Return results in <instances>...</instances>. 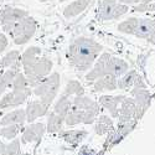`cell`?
<instances>
[{"mask_svg": "<svg viewBox=\"0 0 155 155\" xmlns=\"http://www.w3.org/2000/svg\"><path fill=\"white\" fill-rule=\"evenodd\" d=\"M117 5L115 0H102L98 6L97 16L99 20H113L114 8Z\"/></svg>", "mask_w": 155, "mask_h": 155, "instance_id": "5", "label": "cell"}, {"mask_svg": "<svg viewBox=\"0 0 155 155\" xmlns=\"http://www.w3.org/2000/svg\"><path fill=\"white\" fill-rule=\"evenodd\" d=\"M119 3L125 4V5H135V4L140 3V0H119Z\"/></svg>", "mask_w": 155, "mask_h": 155, "instance_id": "13", "label": "cell"}, {"mask_svg": "<svg viewBox=\"0 0 155 155\" xmlns=\"http://www.w3.org/2000/svg\"><path fill=\"white\" fill-rule=\"evenodd\" d=\"M148 40H149V42H151V44H154L155 45V30L148 36Z\"/></svg>", "mask_w": 155, "mask_h": 155, "instance_id": "14", "label": "cell"}, {"mask_svg": "<svg viewBox=\"0 0 155 155\" xmlns=\"http://www.w3.org/2000/svg\"><path fill=\"white\" fill-rule=\"evenodd\" d=\"M153 2V0H140V3L135 4L133 6V11L135 12H145L149 11V4Z\"/></svg>", "mask_w": 155, "mask_h": 155, "instance_id": "10", "label": "cell"}, {"mask_svg": "<svg viewBox=\"0 0 155 155\" xmlns=\"http://www.w3.org/2000/svg\"><path fill=\"white\" fill-rule=\"evenodd\" d=\"M153 19H154V21H155V18H153Z\"/></svg>", "mask_w": 155, "mask_h": 155, "instance_id": "17", "label": "cell"}, {"mask_svg": "<svg viewBox=\"0 0 155 155\" xmlns=\"http://www.w3.org/2000/svg\"><path fill=\"white\" fill-rule=\"evenodd\" d=\"M29 14L26 10L22 9H15V8H6L2 11L0 14V21H2V26L5 31L10 32L12 28L15 26V24L20 21L21 19L26 18Z\"/></svg>", "mask_w": 155, "mask_h": 155, "instance_id": "3", "label": "cell"}, {"mask_svg": "<svg viewBox=\"0 0 155 155\" xmlns=\"http://www.w3.org/2000/svg\"><path fill=\"white\" fill-rule=\"evenodd\" d=\"M8 45V40H6V37L3 35V34H0V52H3L4 48L6 47Z\"/></svg>", "mask_w": 155, "mask_h": 155, "instance_id": "12", "label": "cell"}, {"mask_svg": "<svg viewBox=\"0 0 155 155\" xmlns=\"http://www.w3.org/2000/svg\"><path fill=\"white\" fill-rule=\"evenodd\" d=\"M149 11H155V2H151L149 4Z\"/></svg>", "mask_w": 155, "mask_h": 155, "instance_id": "15", "label": "cell"}, {"mask_svg": "<svg viewBox=\"0 0 155 155\" xmlns=\"http://www.w3.org/2000/svg\"><path fill=\"white\" fill-rule=\"evenodd\" d=\"M134 77H135V72H130V73L125 74L120 81V87H127L129 84H132L134 82Z\"/></svg>", "mask_w": 155, "mask_h": 155, "instance_id": "11", "label": "cell"}, {"mask_svg": "<svg viewBox=\"0 0 155 155\" xmlns=\"http://www.w3.org/2000/svg\"><path fill=\"white\" fill-rule=\"evenodd\" d=\"M60 2H67V0H60Z\"/></svg>", "mask_w": 155, "mask_h": 155, "instance_id": "16", "label": "cell"}, {"mask_svg": "<svg viewBox=\"0 0 155 155\" xmlns=\"http://www.w3.org/2000/svg\"><path fill=\"white\" fill-rule=\"evenodd\" d=\"M138 22H139V19H137V18H129V19L122 21L118 25V30L120 32H123V34H130L132 35L137 30Z\"/></svg>", "mask_w": 155, "mask_h": 155, "instance_id": "7", "label": "cell"}, {"mask_svg": "<svg viewBox=\"0 0 155 155\" xmlns=\"http://www.w3.org/2000/svg\"><path fill=\"white\" fill-rule=\"evenodd\" d=\"M128 10H129L128 5L122 4V3H117V5H115V8H114V12H113V20L114 19H119L120 16L127 14Z\"/></svg>", "mask_w": 155, "mask_h": 155, "instance_id": "8", "label": "cell"}, {"mask_svg": "<svg viewBox=\"0 0 155 155\" xmlns=\"http://www.w3.org/2000/svg\"><path fill=\"white\" fill-rule=\"evenodd\" d=\"M18 57H19V52H16V51H12V52L8 54L3 58L2 66H11V64H14L18 61Z\"/></svg>", "mask_w": 155, "mask_h": 155, "instance_id": "9", "label": "cell"}, {"mask_svg": "<svg viewBox=\"0 0 155 155\" xmlns=\"http://www.w3.org/2000/svg\"><path fill=\"white\" fill-rule=\"evenodd\" d=\"M155 30V21L154 19H139L137 30L134 32L135 36L141 38H148V36Z\"/></svg>", "mask_w": 155, "mask_h": 155, "instance_id": "6", "label": "cell"}, {"mask_svg": "<svg viewBox=\"0 0 155 155\" xmlns=\"http://www.w3.org/2000/svg\"><path fill=\"white\" fill-rule=\"evenodd\" d=\"M35 30H36V21L28 15L26 18L21 19L15 24V26L12 28L10 34L14 37L15 42L21 45L30 40V37L35 34Z\"/></svg>", "mask_w": 155, "mask_h": 155, "instance_id": "2", "label": "cell"}, {"mask_svg": "<svg viewBox=\"0 0 155 155\" xmlns=\"http://www.w3.org/2000/svg\"><path fill=\"white\" fill-rule=\"evenodd\" d=\"M89 4H91V0H73L72 3H70L63 9V16L66 19H71L80 15L81 12H83L87 9Z\"/></svg>", "mask_w": 155, "mask_h": 155, "instance_id": "4", "label": "cell"}, {"mask_svg": "<svg viewBox=\"0 0 155 155\" xmlns=\"http://www.w3.org/2000/svg\"><path fill=\"white\" fill-rule=\"evenodd\" d=\"M101 45L91 38H77L70 47V58L74 67L81 71L87 70L93 63L97 55L101 52Z\"/></svg>", "mask_w": 155, "mask_h": 155, "instance_id": "1", "label": "cell"}]
</instances>
